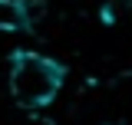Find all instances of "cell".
Masks as SVG:
<instances>
[{
	"mask_svg": "<svg viewBox=\"0 0 132 125\" xmlns=\"http://www.w3.org/2000/svg\"><path fill=\"white\" fill-rule=\"evenodd\" d=\"M10 95L23 109H46L56 102V95L66 82V66L36 49H16L10 56Z\"/></svg>",
	"mask_w": 132,
	"mask_h": 125,
	"instance_id": "1",
	"label": "cell"
},
{
	"mask_svg": "<svg viewBox=\"0 0 132 125\" xmlns=\"http://www.w3.org/2000/svg\"><path fill=\"white\" fill-rule=\"evenodd\" d=\"M33 20L23 0H0V33H30Z\"/></svg>",
	"mask_w": 132,
	"mask_h": 125,
	"instance_id": "2",
	"label": "cell"
},
{
	"mask_svg": "<svg viewBox=\"0 0 132 125\" xmlns=\"http://www.w3.org/2000/svg\"><path fill=\"white\" fill-rule=\"evenodd\" d=\"M129 7H132V0H129Z\"/></svg>",
	"mask_w": 132,
	"mask_h": 125,
	"instance_id": "3",
	"label": "cell"
}]
</instances>
